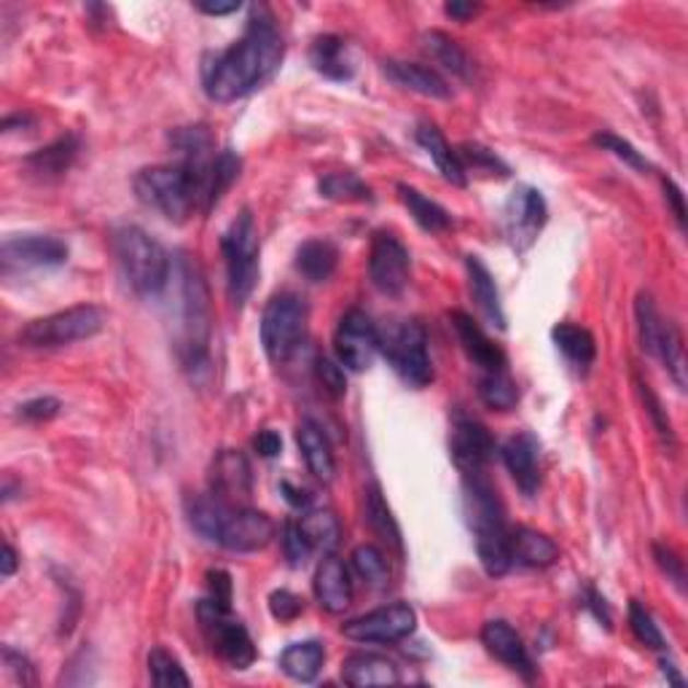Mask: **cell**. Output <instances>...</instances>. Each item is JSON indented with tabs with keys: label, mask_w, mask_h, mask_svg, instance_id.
<instances>
[{
	"label": "cell",
	"mask_w": 688,
	"mask_h": 688,
	"mask_svg": "<svg viewBox=\"0 0 688 688\" xmlns=\"http://www.w3.org/2000/svg\"><path fill=\"white\" fill-rule=\"evenodd\" d=\"M282 60V35L267 5H253L243 38L210 55L202 65V86L213 103L248 97L272 79Z\"/></svg>",
	"instance_id": "6da1fadb"
},
{
	"label": "cell",
	"mask_w": 688,
	"mask_h": 688,
	"mask_svg": "<svg viewBox=\"0 0 688 688\" xmlns=\"http://www.w3.org/2000/svg\"><path fill=\"white\" fill-rule=\"evenodd\" d=\"M213 159L215 154L140 170L135 175V191L140 202L159 210L173 223H184L194 213H208V180Z\"/></svg>",
	"instance_id": "7a4b0ae2"
},
{
	"label": "cell",
	"mask_w": 688,
	"mask_h": 688,
	"mask_svg": "<svg viewBox=\"0 0 688 688\" xmlns=\"http://www.w3.org/2000/svg\"><path fill=\"white\" fill-rule=\"evenodd\" d=\"M186 516L188 525L205 540L219 544L221 549L237 551V555L267 549L272 544L275 533H278L269 514L248 509V505H229L219 501L213 492H208V495H188Z\"/></svg>",
	"instance_id": "3957f363"
},
{
	"label": "cell",
	"mask_w": 688,
	"mask_h": 688,
	"mask_svg": "<svg viewBox=\"0 0 688 688\" xmlns=\"http://www.w3.org/2000/svg\"><path fill=\"white\" fill-rule=\"evenodd\" d=\"M463 492H466L463 501H466V516L476 538L481 568L492 579L505 575L514 560H511V530L505 525V511L498 490L485 474H470L466 476Z\"/></svg>",
	"instance_id": "277c9868"
},
{
	"label": "cell",
	"mask_w": 688,
	"mask_h": 688,
	"mask_svg": "<svg viewBox=\"0 0 688 688\" xmlns=\"http://www.w3.org/2000/svg\"><path fill=\"white\" fill-rule=\"evenodd\" d=\"M180 323H178V358L180 366L194 376L210 369V293L202 269L194 258L180 256Z\"/></svg>",
	"instance_id": "5b68a950"
},
{
	"label": "cell",
	"mask_w": 688,
	"mask_h": 688,
	"mask_svg": "<svg viewBox=\"0 0 688 688\" xmlns=\"http://www.w3.org/2000/svg\"><path fill=\"white\" fill-rule=\"evenodd\" d=\"M114 253L135 293L156 296L167 288L170 256L162 245L140 226H121L114 232Z\"/></svg>",
	"instance_id": "8992f818"
},
{
	"label": "cell",
	"mask_w": 688,
	"mask_h": 688,
	"mask_svg": "<svg viewBox=\"0 0 688 688\" xmlns=\"http://www.w3.org/2000/svg\"><path fill=\"white\" fill-rule=\"evenodd\" d=\"M221 250L226 258V288L229 296L237 307H243L250 299L253 288L258 280V256H261V245H258V229L256 219L248 208L237 215L221 237Z\"/></svg>",
	"instance_id": "52a82bcc"
},
{
	"label": "cell",
	"mask_w": 688,
	"mask_h": 688,
	"mask_svg": "<svg viewBox=\"0 0 688 688\" xmlns=\"http://www.w3.org/2000/svg\"><path fill=\"white\" fill-rule=\"evenodd\" d=\"M103 328V310L94 307V304H75V307L27 323L20 334V342L33 347V350H51V347H68L97 337Z\"/></svg>",
	"instance_id": "ba28073f"
},
{
	"label": "cell",
	"mask_w": 688,
	"mask_h": 688,
	"mask_svg": "<svg viewBox=\"0 0 688 688\" xmlns=\"http://www.w3.org/2000/svg\"><path fill=\"white\" fill-rule=\"evenodd\" d=\"M307 304L296 293H280L269 299L261 315V345L269 361L282 366L296 355L307 337Z\"/></svg>",
	"instance_id": "9c48e42d"
},
{
	"label": "cell",
	"mask_w": 688,
	"mask_h": 688,
	"mask_svg": "<svg viewBox=\"0 0 688 688\" xmlns=\"http://www.w3.org/2000/svg\"><path fill=\"white\" fill-rule=\"evenodd\" d=\"M199 629L208 640L210 651L229 664L232 669H248L256 662V645L243 621L232 614V608L219 605L215 599L205 597L197 605Z\"/></svg>",
	"instance_id": "30bf717a"
},
{
	"label": "cell",
	"mask_w": 688,
	"mask_h": 688,
	"mask_svg": "<svg viewBox=\"0 0 688 688\" xmlns=\"http://www.w3.org/2000/svg\"><path fill=\"white\" fill-rule=\"evenodd\" d=\"M380 350L385 352L393 372L409 387L422 390L433 382V361L428 352V334L417 320H401L380 334Z\"/></svg>",
	"instance_id": "8fae6325"
},
{
	"label": "cell",
	"mask_w": 688,
	"mask_h": 688,
	"mask_svg": "<svg viewBox=\"0 0 688 688\" xmlns=\"http://www.w3.org/2000/svg\"><path fill=\"white\" fill-rule=\"evenodd\" d=\"M549 221V208L538 188L516 186L503 208V232L516 253L527 250Z\"/></svg>",
	"instance_id": "7c38bea8"
},
{
	"label": "cell",
	"mask_w": 688,
	"mask_h": 688,
	"mask_svg": "<svg viewBox=\"0 0 688 688\" xmlns=\"http://www.w3.org/2000/svg\"><path fill=\"white\" fill-rule=\"evenodd\" d=\"M417 629V610L409 603H393L342 625V634L355 643H398Z\"/></svg>",
	"instance_id": "4fadbf2b"
},
{
	"label": "cell",
	"mask_w": 688,
	"mask_h": 688,
	"mask_svg": "<svg viewBox=\"0 0 688 688\" xmlns=\"http://www.w3.org/2000/svg\"><path fill=\"white\" fill-rule=\"evenodd\" d=\"M411 256L407 245L390 232H376L369 250V278L385 296H401L409 285Z\"/></svg>",
	"instance_id": "5bb4252c"
},
{
	"label": "cell",
	"mask_w": 688,
	"mask_h": 688,
	"mask_svg": "<svg viewBox=\"0 0 688 688\" xmlns=\"http://www.w3.org/2000/svg\"><path fill=\"white\" fill-rule=\"evenodd\" d=\"M337 361L350 372H366L380 352V331L363 310H347L334 334Z\"/></svg>",
	"instance_id": "9a60e30c"
},
{
	"label": "cell",
	"mask_w": 688,
	"mask_h": 688,
	"mask_svg": "<svg viewBox=\"0 0 688 688\" xmlns=\"http://www.w3.org/2000/svg\"><path fill=\"white\" fill-rule=\"evenodd\" d=\"M68 256V245L62 240L49 237V234H11L3 240V248H0V264H3L5 278L11 272H25V269L62 267Z\"/></svg>",
	"instance_id": "2e32d148"
},
{
	"label": "cell",
	"mask_w": 688,
	"mask_h": 688,
	"mask_svg": "<svg viewBox=\"0 0 688 688\" xmlns=\"http://www.w3.org/2000/svg\"><path fill=\"white\" fill-rule=\"evenodd\" d=\"M495 439H492V433L481 422L470 420V417H457L452 422L450 455L455 460V466L463 470V476L485 474V468L495 457Z\"/></svg>",
	"instance_id": "e0dca14e"
},
{
	"label": "cell",
	"mask_w": 688,
	"mask_h": 688,
	"mask_svg": "<svg viewBox=\"0 0 688 688\" xmlns=\"http://www.w3.org/2000/svg\"><path fill=\"white\" fill-rule=\"evenodd\" d=\"M210 492L229 505H248L253 495V468L245 452L221 450L210 463Z\"/></svg>",
	"instance_id": "ac0fdd59"
},
{
	"label": "cell",
	"mask_w": 688,
	"mask_h": 688,
	"mask_svg": "<svg viewBox=\"0 0 688 688\" xmlns=\"http://www.w3.org/2000/svg\"><path fill=\"white\" fill-rule=\"evenodd\" d=\"M450 326L455 331L457 342H460L463 352L481 374H498L505 372L509 366V358H505L503 347L492 342L485 331H481L479 323L474 320L468 313L463 310H452L450 313Z\"/></svg>",
	"instance_id": "d6986e66"
},
{
	"label": "cell",
	"mask_w": 688,
	"mask_h": 688,
	"mask_svg": "<svg viewBox=\"0 0 688 688\" xmlns=\"http://www.w3.org/2000/svg\"><path fill=\"white\" fill-rule=\"evenodd\" d=\"M505 468H509L511 479L520 487L522 495L535 498L540 487V441L535 433L522 431L511 436L501 450Z\"/></svg>",
	"instance_id": "ffe728a7"
},
{
	"label": "cell",
	"mask_w": 688,
	"mask_h": 688,
	"mask_svg": "<svg viewBox=\"0 0 688 688\" xmlns=\"http://www.w3.org/2000/svg\"><path fill=\"white\" fill-rule=\"evenodd\" d=\"M481 643H485L487 654L495 656L498 662H503L505 667L520 673L522 678L533 680L535 678V664L530 654H527V645L522 640V634L516 632L509 621L492 619L481 627Z\"/></svg>",
	"instance_id": "44dd1931"
},
{
	"label": "cell",
	"mask_w": 688,
	"mask_h": 688,
	"mask_svg": "<svg viewBox=\"0 0 688 688\" xmlns=\"http://www.w3.org/2000/svg\"><path fill=\"white\" fill-rule=\"evenodd\" d=\"M315 597L328 614L339 616L352 605V581L347 564L339 557L326 555L315 570Z\"/></svg>",
	"instance_id": "7402d4cb"
},
{
	"label": "cell",
	"mask_w": 688,
	"mask_h": 688,
	"mask_svg": "<svg viewBox=\"0 0 688 688\" xmlns=\"http://www.w3.org/2000/svg\"><path fill=\"white\" fill-rule=\"evenodd\" d=\"M382 70H385L387 79L393 81L401 90L420 94V97H431V100H450L452 97V86L446 84L444 75L436 73L433 68L420 62H407V60H385L382 62Z\"/></svg>",
	"instance_id": "603a6c76"
},
{
	"label": "cell",
	"mask_w": 688,
	"mask_h": 688,
	"mask_svg": "<svg viewBox=\"0 0 688 688\" xmlns=\"http://www.w3.org/2000/svg\"><path fill=\"white\" fill-rule=\"evenodd\" d=\"M342 680L352 688L366 686H396L401 684V673L390 658L369 651H358L342 662Z\"/></svg>",
	"instance_id": "cb8c5ba5"
},
{
	"label": "cell",
	"mask_w": 688,
	"mask_h": 688,
	"mask_svg": "<svg viewBox=\"0 0 688 688\" xmlns=\"http://www.w3.org/2000/svg\"><path fill=\"white\" fill-rule=\"evenodd\" d=\"M310 65L328 81H350L355 73L347 40L339 35H317L310 46Z\"/></svg>",
	"instance_id": "d4e9b609"
},
{
	"label": "cell",
	"mask_w": 688,
	"mask_h": 688,
	"mask_svg": "<svg viewBox=\"0 0 688 688\" xmlns=\"http://www.w3.org/2000/svg\"><path fill=\"white\" fill-rule=\"evenodd\" d=\"M296 441L310 474L328 485V481L334 479V474H337V457H334L331 441H328L326 431H323L315 420H304L302 425L296 428Z\"/></svg>",
	"instance_id": "484cf974"
},
{
	"label": "cell",
	"mask_w": 688,
	"mask_h": 688,
	"mask_svg": "<svg viewBox=\"0 0 688 688\" xmlns=\"http://www.w3.org/2000/svg\"><path fill=\"white\" fill-rule=\"evenodd\" d=\"M363 522H366L369 530L374 533V538H380L387 549L396 551L398 557H404L401 527H398L390 505H387L385 495H382V490L376 485H369L366 492H363Z\"/></svg>",
	"instance_id": "4316f807"
},
{
	"label": "cell",
	"mask_w": 688,
	"mask_h": 688,
	"mask_svg": "<svg viewBox=\"0 0 688 688\" xmlns=\"http://www.w3.org/2000/svg\"><path fill=\"white\" fill-rule=\"evenodd\" d=\"M466 272H468V291L474 296L476 307L481 310V315L492 323V326L505 328V313L501 304V291H498L495 278L487 269V264L479 256L466 258Z\"/></svg>",
	"instance_id": "83f0119b"
},
{
	"label": "cell",
	"mask_w": 688,
	"mask_h": 688,
	"mask_svg": "<svg viewBox=\"0 0 688 688\" xmlns=\"http://www.w3.org/2000/svg\"><path fill=\"white\" fill-rule=\"evenodd\" d=\"M415 138L417 143L422 145V151L433 159V164H436V170L446 184L457 188L468 186V175L466 170H463L460 156H457V151L446 143V138L441 135V129L436 125H420L417 127Z\"/></svg>",
	"instance_id": "f1b7e54d"
},
{
	"label": "cell",
	"mask_w": 688,
	"mask_h": 688,
	"mask_svg": "<svg viewBox=\"0 0 688 688\" xmlns=\"http://www.w3.org/2000/svg\"><path fill=\"white\" fill-rule=\"evenodd\" d=\"M511 560L525 568H549L560 560V549L549 535L533 527H516L511 530Z\"/></svg>",
	"instance_id": "f546056e"
},
{
	"label": "cell",
	"mask_w": 688,
	"mask_h": 688,
	"mask_svg": "<svg viewBox=\"0 0 688 688\" xmlns=\"http://www.w3.org/2000/svg\"><path fill=\"white\" fill-rule=\"evenodd\" d=\"M326 664V649L317 640H304V643H291L280 654V669L288 678L299 684H313Z\"/></svg>",
	"instance_id": "4dcf8cb0"
},
{
	"label": "cell",
	"mask_w": 688,
	"mask_h": 688,
	"mask_svg": "<svg viewBox=\"0 0 688 688\" xmlns=\"http://www.w3.org/2000/svg\"><path fill=\"white\" fill-rule=\"evenodd\" d=\"M551 339H555L557 350H560L575 369H581V372L595 363L597 342L595 337H592L590 328L575 326V323H560V326H555V331H551Z\"/></svg>",
	"instance_id": "1f68e13d"
},
{
	"label": "cell",
	"mask_w": 688,
	"mask_h": 688,
	"mask_svg": "<svg viewBox=\"0 0 688 688\" xmlns=\"http://www.w3.org/2000/svg\"><path fill=\"white\" fill-rule=\"evenodd\" d=\"M339 264V250L331 240H307L296 250V269L310 282H326Z\"/></svg>",
	"instance_id": "d6a6232c"
},
{
	"label": "cell",
	"mask_w": 688,
	"mask_h": 688,
	"mask_svg": "<svg viewBox=\"0 0 688 688\" xmlns=\"http://www.w3.org/2000/svg\"><path fill=\"white\" fill-rule=\"evenodd\" d=\"M75 156H79V138L75 135H65L57 143L46 145V149L27 156V167L33 173H38L40 178H60V175L68 173Z\"/></svg>",
	"instance_id": "836d02e7"
},
{
	"label": "cell",
	"mask_w": 688,
	"mask_h": 688,
	"mask_svg": "<svg viewBox=\"0 0 688 688\" xmlns=\"http://www.w3.org/2000/svg\"><path fill=\"white\" fill-rule=\"evenodd\" d=\"M398 197H401L404 208L409 210L411 219L417 221V226L425 229V232L436 234L452 226V215L441 208L439 202H433L431 197H425L422 191H417L415 186L398 184Z\"/></svg>",
	"instance_id": "e575fe53"
},
{
	"label": "cell",
	"mask_w": 688,
	"mask_h": 688,
	"mask_svg": "<svg viewBox=\"0 0 688 688\" xmlns=\"http://www.w3.org/2000/svg\"><path fill=\"white\" fill-rule=\"evenodd\" d=\"M299 530H302L307 544L313 546V551H323V555H331L339 546V538H342V527H339V520L331 514V511L323 509H307L304 516L299 520Z\"/></svg>",
	"instance_id": "d590c367"
},
{
	"label": "cell",
	"mask_w": 688,
	"mask_h": 688,
	"mask_svg": "<svg viewBox=\"0 0 688 688\" xmlns=\"http://www.w3.org/2000/svg\"><path fill=\"white\" fill-rule=\"evenodd\" d=\"M422 40H425L428 55H431L441 68L450 70L452 75H457V79H463V81L470 79L474 65H470L466 49H463L455 38H450V35L441 31H431L422 35Z\"/></svg>",
	"instance_id": "8d00e7d4"
},
{
	"label": "cell",
	"mask_w": 688,
	"mask_h": 688,
	"mask_svg": "<svg viewBox=\"0 0 688 688\" xmlns=\"http://www.w3.org/2000/svg\"><path fill=\"white\" fill-rule=\"evenodd\" d=\"M320 197L331 202H374V194L366 180L358 178L355 173H328L317 184Z\"/></svg>",
	"instance_id": "74e56055"
},
{
	"label": "cell",
	"mask_w": 688,
	"mask_h": 688,
	"mask_svg": "<svg viewBox=\"0 0 688 688\" xmlns=\"http://www.w3.org/2000/svg\"><path fill=\"white\" fill-rule=\"evenodd\" d=\"M352 570L358 573V579L363 581L372 590H385L390 584V564H387L385 551H380L372 544H363L352 551Z\"/></svg>",
	"instance_id": "f35d334b"
},
{
	"label": "cell",
	"mask_w": 688,
	"mask_h": 688,
	"mask_svg": "<svg viewBox=\"0 0 688 688\" xmlns=\"http://www.w3.org/2000/svg\"><path fill=\"white\" fill-rule=\"evenodd\" d=\"M656 358L664 363L669 376L675 380V385L680 390H686V350H684V337H680V328L675 323H664L662 339H658Z\"/></svg>",
	"instance_id": "ab89813d"
},
{
	"label": "cell",
	"mask_w": 688,
	"mask_h": 688,
	"mask_svg": "<svg viewBox=\"0 0 688 688\" xmlns=\"http://www.w3.org/2000/svg\"><path fill=\"white\" fill-rule=\"evenodd\" d=\"M240 170H243V159L234 154L232 149H223L215 154L208 180V213L221 202V197L232 188L234 180L240 178Z\"/></svg>",
	"instance_id": "60d3db41"
},
{
	"label": "cell",
	"mask_w": 688,
	"mask_h": 688,
	"mask_svg": "<svg viewBox=\"0 0 688 688\" xmlns=\"http://www.w3.org/2000/svg\"><path fill=\"white\" fill-rule=\"evenodd\" d=\"M479 398L485 407L495 411H509L520 404V387H516V382L511 380L509 372L481 374Z\"/></svg>",
	"instance_id": "b9f144b4"
},
{
	"label": "cell",
	"mask_w": 688,
	"mask_h": 688,
	"mask_svg": "<svg viewBox=\"0 0 688 688\" xmlns=\"http://www.w3.org/2000/svg\"><path fill=\"white\" fill-rule=\"evenodd\" d=\"M634 315H638V334H640V347H643L649 355L656 358V347L658 339H662L664 331V317L658 315L654 299L649 293H640L638 304H634Z\"/></svg>",
	"instance_id": "7bdbcfd3"
},
{
	"label": "cell",
	"mask_w": 688,
	"mask_h": 688,
	"mask_svg": "<svg viewBox=\"0 0 688 688\" xmlns=\"http://www.w3.org/2000/svg\"><path fill=\"white\" fill-rule=\"evenodd\" d=\"M629 629H632V634L638 638V643H643L645 649L651 651H667V640H664L662 629H658V625L654 621V616L645 610V605H640L638 599H632L629 603Z\"/></svg>",
	"instance_id": "ee69618b"
},
{
	"label": "cell",
	"mask_w": 688,
	"mask_h": 688,
	"mask_svg": "<svg viewBox=\"0 0 688 688\" xmlns=\"http://www.w3.org/2000/svg\"><path fill=\"white\" fill-rule=\"evenodd\" d=\"M149 675L154 686H191V678L186 675V669L180 667V662L170 651L164 649H151L149 654Z\"/></svg>",
	"instance_id": "f6af8a7d"
},
{
	"label": "cell",
	"mask_w": 688,
	"mask_h": 688,
	"mask_svg": "<svg viewBox=\"0 0 688 688\" xmlns=\"http://www.w3.org/2000/svg\"><path fill=\"white\" fill-rule=\"evenodd\" d=\"M455 151H457V156H460V164H463V170H466V175L470 167H474V173L490 175V178H495V175L498 178H505V175H509V167H505L501 159L495 156V151L485 149V145L466 143Z\"/></svg>",
	"instance_id": "bcb514c9"
},
{
	"label": "cell",
	"mask_w": 688,
	"mask_h": 688,
	"mask_svg": "<svg viewBox=\"0 0 688 688\" xmlns=\"http://www.w3.org/2000/svg\"><path fill=\"white\" fill-rule=\"evenodd\" d=\"M592 143H595L597 149H603V151H608V154H614L616 159H621V162H625L627 167L638 170V173H649V170H651L649 159L640 154V151L634 149V145L629 143V140L619 138V135L597 132L595 138H592Z\"/></svg>",
	"instance_id": "7dc6e473"
},
{
	"label": "cell",
	"mask_w": 688,
	"mask_h": 688,
	"mask_svg": "<svg viewBox=\"0 0 688 688\" xmlns=\"http://www.w3.org/2000/svg\"><path fill=\"white\" fill-rule=\"evenodd\" d=\"M638 393H640V398H643L645 411H649L651 422H654V428H656L658 439H662L664 444L669 446V450H675V446H678V439H675L673 422H669L667 411H664L662 401H658V396H656L654 390H651L649 382H643V380H638Z\"/></svg>",
	"instance_id": "c3c4849f"
},
{
	"label": "cell",
	"mask_w": 688,
	"mask_h": 688,
	"mask_svg": "<svg viewBox=\"0 0 688 688\" xmlns=\"http://www.w3.org/2000/svg\"><path fill=\"white\" fill-rule=\"evenodd\" d=\"M282 551H285V560L291 568H304L310 557H313V546L299 530V522H285L282 525Z\"/></svg>",
	"instance_id": "681fc988"
},
{
	"label": "cell",
	"mask_w": 688,
	"mask_h": 688,
	"mask_svg": "<svg viewBox=\"0 0 688 688\" xmlns=\"http://www.w3.org/2000/svg\"><path fill=\"white\" fill-rule=\"evenodd\" d=\"M654 560L658 570L667 575V581H673L678 586V592H686V564L678 557V551L664 544H654Z\"/></svg>",
	"instance_id": "f907efd6"
},
{
	"label": "cell",
	"mask_w": 688,
	"mask_h": 688,
	"mask_svg": "<svg viewBox=\"0 0 688 688\" xmlns=\"http://www.w3.org/2000/svg\"><path fill=\"white\" fill-rule=\"evenodd\" d=\"M3 667H5V673H9L20 686L38 684L31 658H27L25 654H20V651H14L11 645H3Z\"/></svg>",
	"instance_id": "816d5d0a"
},
{
	"label": "cell",
	"mask_w": 688,
	"mask_h": 688,
	"mask_svg": "<svg viewBox=\"0 0 688 688\" xmlns=\"http://www.w3.org/2000/svg\"><path fill=\"white\" fill-rule=\"evenodd\" d=\"M317 380L326 387L328 396L339 398L347 393V376L342 363H334L331 358H317Z\"/></svg>",
	"instance_id": "f5cc1de1"
},
{
	"label": "cell",
	"mask_w": 688,
	"mask_h": 688,
	"mask_svg": "<svg viewBox=\"0 0 688 688\" xmlns=\"http://www.w3.org/2000/svg\"><path fill=\"white\" fill-rule=\"evenodd\" d=\"M304 610V599L288 590H278L269 595V614L278 621H293L299 619Z\"/></svg>",
	"instance_id": "db71d44e"
},
{
	"label": "cell",
	"mask_w": 688,
	"mask_h": 688,
	"mask_svg": "<svg viewBox=\"0 0 688 688\" xmlns=\"http://www.w3.org/2000/svg\"><path fill=\"white\" fill-rule=\"evenodd\" d=\"M60 409H62V404L57 401V398L44 396V398H33V401L22 404L16 415L27 422H46V420H55V417L60 415Z\"/></svg>",
	"instance_id": "11a10c76"
},
{
	"label": "cell",
	"mask_w": 688,
	"mask_h": 688,
	"mask_svg": "<svg viewBox=\"0 0 688 688\" xmlns=\"http://www.w3.org/2000/svg\"><path fill=\"white\" fill-rule=\"evenodd\" d=\"M208 590H210V599H215L219 605L232 608V575H229L226 570H210Z\"/></svg>",
	"instance_id": "9f6ffc18"
},
{
	"label": "cell",
	"mask_w": 688,
	"mask_h": 688,
	"mask_svg": "<svg viewBox=\"0 0 688 688\" xmlns=\"http://www.w3.org/2000/svg\"><path fill=\"white\" fill-rule=\"evenodd\" d=\"M664 199H667L669 208H673L678 226L686 229V197H684V191H680V186L675 184V180L664 178Z\"/></svg>",
	"instance_id": "6f0895ef"
},
{
	"label": "cell",
	"mask_w": 688,
	"mask_h": 688,
	"mask_svg": "<svg viewBox=\"0 0 688 688\" xmlns=\"http://www.w3.org/2000/svg\"><path fill=\"white\" fill-rule=\"evenodd\" d=\"M584 608L590 610L592 616H595L599 625H605V627L610 629V608H608V603H605V597L599 595L597 590H592V586H586V592H584Z\"/></svg>",
	"instance_id": "680465c9"
},
{
	"label": "cell",
	"mask_w": 688,
	"mask_h": 688,
	"mask_svg": "<svg viewBox=\"0 0 688 688\" xmlns=\"http://www.w3.org/2000/svg\"><path fill=\"white\" fill-rule=\"evenodd\" d=\"M253 446H256V452L261 457H278L282 450V439L275 431H258V436L253 439Z\"/></svg>",
	"instance_id": "91938a15"
},
{
	"label": "cell",
	"mask_w": 688,
	"mask_h": 688,
	"mask_svg": "<svg viewBox=\"0 0 688 688\" xmlns=\"http://www.w3.org/2000/svg\"><path fill=\"white\" fill-rule=\"evenodd\" d=\"M446 16H452V20L457 22H468L474 20L476 14H479V3H463V0H452V3H446Z\"/></svg>",
	"instance_id": "94428289"
},
{
	"label": "cell",
	"mask_w": 688,
	"mask_h": 688,
	"mask_svg": "<svg viewBox=\"0 0 688 688\" xmlns=\"http://www.w3.org/2000/svg\"><path fill=\"white\" fill-rule=\"evenodd\" d=\"M197 9L210 16H226L243 9V3H240V0H229V3H197Z\"/></svg>",
	"instance_id": "6125c7cd"
},
{
	"label": "cell",
	"mask_w": 688,
	"mask_h": 688,
	"mask_svg": "<svg viewBox=\"0 0 688 688\" xmlns=\"http://www.w3.org/2000/svg\"><path fill=\"white\" fill-rule=\"evenodd\" d=\"M280 490L285 492V501L291 503L293 509H304V511H307V509H310V503H313V501H310L307 492H304V490H296V487L288 485V481H282Z\"/></svg>",
	"instance_id": "be15d7a7"
},
{
	"label": "cell",
	"mask_w": 688,
	"mask_h": 688,
	"mask_svg": "<svg viewBox=\"0 0 688 688\" xmlns=\"http://www.w3.org/2000/svg\"><path fill=\"white\" fill-rule=\"evenodd\" d=\"M16 564H20V560H16L14 546L3 544V557H0V575H3V579H11V575L16 573Z\"/></svg>",
	"instance_id": "e7e4bbea"
},
{
	"label": "cell",
	"mask_w": 688,
	"mask_h": 688,
	"mask_svg": "<svg viewBox=\"0 0 688 688\" xmlns=\"http://www.w3.org/2000/svg\"><path fill=\"white\" fill-rule=\"evenodd\" d=\"M662 673H664V678H667L673 686H684V675L678 673L675 662H669V658H662Z\"/></svg>",
	"instance_id": "03108f58"
}]
</instances>
